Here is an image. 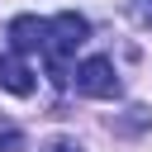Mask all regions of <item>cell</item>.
<instances>
[{
    "instance_id": "1",
    "label": "cell",
    "mask_w": 152,
    "mask_h": 152,
    "mask_svg": "<svg viewBox=\"0 0 152 152\" xmlns=\"http://www.w3.org/2000/svg\"><path fill=\"white\" fill-rule=\"evenodd\" d=\"M86 38H90V19H86V14H76V10H62V14L48 24V43H43V52H48L52 86H66V81H71L66 57H71V52H76Z\"/></svg>"
},
{
    "instance_id": "2",
    "label": "cell",
    "mask_w": 152,
    "mask_h": 152,
    "mask_svg": "<svg viewBox=\"0 0 152 152\" xmlns=\"http://www.w3.org/2000/svg\"><path fill=\"white\" fill-rule=\"evenodd\" d=\"M71 76H76V90L90 95V100H119V90H124V86H119V71H114L109 57H86Z\"/></svg>"
},
{
    "instance_id": "3",
    "label": "cell",
    "mask_w": 152,
    "mask_h": 152,
    "mask_svg": "<svg viewBox=\"0 0 152 152\" xmlns=\"http://www.w3.org/2000/svg\"><path fill=\"white\" fill-rule=\"evenodd\" d=\"M43 43H48V24H43L38 14H14V19H10V48H14L19 57L43 52Z\"/></svg>"
},
{
    "instance_id": "4",
    "label": "cell",
    "mask_w": 152,
    "mask_h": 152,
    "mask_svg": "<svg viewBox=\"0 0 152 152\" xmlns=\"http://www.w3.org/2000/svg\"><path fill=\"white\" fill-rule=\"evenodd\" d=\"M0 86H5L10 95H33V90H38V81H33V71H28L24 62H19V52L0 62Z\"/></svg>"
},
{
    "instance_id": "5",
    "label": "cell",
    "mask_w": 152,
    "mask_h": 152,
    "mask_svg": "<svg viewBox=\"0 0 152 152\" xmlns=\"http://www.w3.org/2000/svg\"><path fill=\"white\" fill-rule=\"evenodd\" d=\"M128 14H133L142 28H152V0H128Z\"/></svg>"
},
{
    "instance_id": "6",
    "label": "cell",
    "mask_w": 152,
    "mask_h": 152,
    "mask_svg": "<svg viewBox=\"0 0 152 152\" xmlns=\"http://www.w3.org/2000/svg\"><path fill=\"white\" fill-rule=\"evenodd\" d=\"M38 152H81V142H76V138H48Z\"/></svg>"
}]
</instances>
